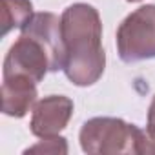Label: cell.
<instances>
[{
    "label": "cell",
    "instance_id": "cell-1",
    "mask_svg": "<svg viewBox=\"0 0 155 155\" xmlns=\"http://www.w3.org/2000/svg\"><path fill=\"white\" fill-rule=\"evenodd\" d=\"M62 38L66 46L64 73L75 86L95 84L106 64L101 44L102 24L97 9L88 4H73L60 17Z\"/></svg>",
    "mask_w": 155,
    "mask_h": 155
},
{
    "label": "cell",
    "instance_id": "cell-2",
    "mask_svg": "<svg viewBox=\"0 0 155 155\" xmlns=\"http://www.w3.org/2000/svg\"><path fill=\"white\" fill-rule=\"evenodd\" d=\"M81 146L86 153H153L150 137L122 119L97 117L81 130Z\"/></svg>",
    "mask_w": 155,
    "mask_h": 155
},
{
    "label": "cell",
    "instance_id": "cell-3",
    "mask_svg": "<svg viewBox=\"0 0 155 155\" xmlns=\"http://www.w3.org/2000/svg\"><path fill=\"white\" fill-rule=\"evenodd\" d=\"M120 60L131 64L155 58V6H142L128 15L117 29Z\"/></svg>",
    "mask_w": 155,
    "mask_h": 155
},
{
    "label": "cell",
    "instance_id": "cell-4",
    "mask_svg": "<svg viewBox=\"0 0 155 155\" xmlns=\"http://www.w3.org/2000/svg\"><path fill=\"white\" fill-rule=\"evenodd\" d=\"M49 69V57L44 49V46L35 40L33 37L22 35L18 40L9 48L6 60H4V77L13 75H24L31 81L40 82Z\"/></svg>",
    "mask_w": 155,
    "mask_h": 155
},
{
    "label": "cell",
    "instance_id": "cell-5",
    "mask_svg": "<svg viewBox=\"0 0 155 155\" xmlns=\"http://www.w3.org/2000/svg\"><path fill=\"white\" fill-rule=\"evenodd\" d=\"M22 35L33 37L38 40L48 57H49V69L58 71L64 69L66 62V46L62 38V28H60V18L53 13H33L31 18L20 28Z\"/></svg>",
    "mask_w": 155,
    "mask_h": 155
},
{
    "label": "cell",
    "instance_id": "cell-6",
    "mask_svg": "<svg viewBox=\"0 0 155 155\" xmlns=\"http://www.w3.org/2000/svg\"><path fill=\"white\" fill-rule=\"evenodd\" d=\"M73 101L64 95H49L38 101L33 108L29 130L35 137L46 139L58 135L69 122Z\"/></svg>",
    "mask_w": 155,
    "mask_h": 155
},
{
    "label": "cell",
    "instance_id": "cell-7",
    "mask_svg": "<svg viewBox=\"0 0 155 155\" xmlns=\"http://www.w3.org/2000/svg\"><path fill=\"white\" fill-rule=\"evenodd\" d=\"M37 82L24 75L4 77L2 82V111L9 117H24L37 101Z\"/></svg>",
    "mask_w": 155,
    "mask_h": 155
},
{
    "label": "cell",
    "instance_id": "cell-8",
    "mask_svg": "<svg viewBox=\"0 0 155 155\" xmlns=\"http://www.w3.org/2000/svg\"><path fill=\"white\" fill-rule=\"evenodd\" d=\"M33 15V4L29 0H2V13H0V26L2 37L11 29H20Z\"/></svg>",
    "mask_w": 155,
    "mask_h": 155
},
{
    "label": "cell",
    "instance_id": "cell-9",
    "mask_svg": "<svg viewBox=\"0 0 155 155\" xmlns=\"http://www.w3.org/2000/svg\"><path fill=\"white\" fill-rule=\"evenodd\" d=\"M24 153H68V144L66 139L55 135V137H46L38 144L28 148Z\"/></svg>",
    "mask_w": 155,
    "mask_h": 155
},
{
    "label": "cell",
    "instance_id": "cell-10",
    "mask_svg": "<svg viewBox=\"0 0 155 155\" xmlns=\"http://www.w3.org/2000/svg\"><path fill=\"white\" fill-rule=\"evenodd\" d=\"M146 133L150 137V144H151V151L155 153V97L150 104L148 110V126H146Z\"/></svg>",
    "mask_w": 155,
    "mask_h": 155
},
{
    "label": "cell",
    "instance_id": "cell-11",
    "mask_svg": "<svg viewBox=\"0 0 155 155\" xmlns=\"http://www.w3.org/2000/svg\"><path fill=\"white\" fill-rule=\"evenodd\" d=\"M128 2H140V0H128Z\"/></svg>",
    "mask_w": 155,
    "mask_h": 155
}]
</instances>
